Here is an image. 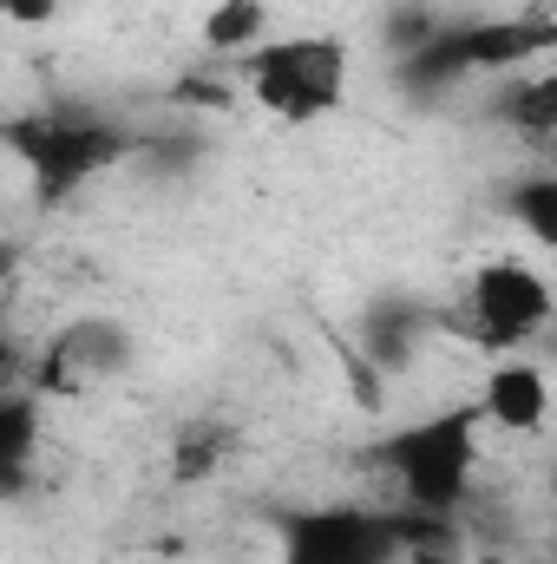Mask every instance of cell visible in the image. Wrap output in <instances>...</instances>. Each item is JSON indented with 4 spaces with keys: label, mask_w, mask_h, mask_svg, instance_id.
I'll use <instances>...</instances> for the list:
<instances>
[{
    "label": "cell",
    "mask_w": 557,
    "mask_h": 564,
    "mask_svg": "<svg viewBox=\"0 0 557 564\" xmlns=\"http://www.w3.org/2000/svg\"><path fill=\"white\" fill-rule=\"evenodd\" d=\"M0 7H7V20H20V26H40V20H53L59 0H0Z\"/></svg>",
    "instance_id": "14"
},
{
    "label": "cell",
    "mask_w": 557,
    "mask_h": 564,
    "mask_svg": "<svg viewBox=\"0 0 557 564\" xmlns=\"http://www.w3.org/2000/svg\"><path fill=\"white\" fill-rule=\"evenodd\" d=\"M125 355H132V348H125V328H112V322H79V328L53 335V348H46V361H40V375H33L26 388H40V394H79V388L119 375Z\"/></svg>",
    "instance_id": "7"
},
{
    "label": "cell",
    "mask_w": 557,
    "mask_h": 564,
    "mask_svg": "<svg viewBox=\"0 0 557 564\" xmlns=\"http://www.w3.org/2000/svg\"><path fill=\"white\" fill-rule=\"evenodd\" d=\"M348 40L341 33H270L250 59H237V86L282 126L335 119L348 99Z\"/></svg>",
    "instance_id": "3"
},
{
    "label": "cell",
    "mask_w": 557,
    "mask_h": 564,
    "mask_svg": "<svg viewBox=\"0 0 557 564\" xmlns=\"http://www.w3.org/2000/svg\"><path fill=\"white\" fill-rule=\"evenodd\" d=\"M263 40H270V0H210V13H204V46L210 53H223L237 66Z\"/></svg>",
    "instance_id": "9"
},
{
    "label": "cell",
    "mask_w": 557,
    "mask_h": 564,
    "mask_svg": "<svg viewBox=\"0 0 557 564\" xmlns=\"http://www.w3.org/2000/svg\"><path fill=\"white\" fill-rule=\"evenodd\" d=\"M479 446H485V414L479 401H452L426 421L401 426L381 440V473L394 479L401 506L419 519H452L472 499V473H479Z\"/></svg>",
    "instance_id": "1"
},
{
    "label": "cell",
    "mask_w": 557,
    "mask_h": 564,
    "mask_svg": "<svg viewBox=\"0 0 557 564\" xmlns=\"http://www.w3.org/2000/svg\"><path fill=\"white\" fill-rule=\"evenodd\" d=\"M512 224H518L538 250H557V171L525 177V184L512 191Z\"/></svg>",
    "instance_id": "12"
},
{
    "label": "cell",
    "mask_w": 557,
    "mask_h": 564,
    "mask_svg": "<svg viewBox=\"0 0 557 564\" xmlns=\"http://www.w3.org/2000/svg\"><path fill=\"white\" fill-rule=\"evenodd\" d=\"M557 315V289L545 270H532L525 257H492L466 276L459 302V335L479 341L485 355H518L532 335H545Z\"/></svg>",
    "instance_id": "5"
},
{
    "label": "cell",
    "mask_w": 557,
    "mask_h": 564,
    "mask_svg": "<svg viewBox=\"0 0 557 564\" xmlns=\"http://www.w3.org/2000/svg\"><path fill=\"white\" fill-rule=\"evenodd\" d=\"M217 453H223L217 426H190V433L177 440V473H184V479H197V473H210V466H217Z\"/></svg>",
    "instance_id": "13"
},
{
    "label": "cell",
    "mask_w": 557,
    "mask_h": 564,
    "mask_svg": "<svg viewBox=\"0 0 557 564\" xmlns=\"http://www.w3.org/2000/svg\"><path fill=\"white\" fill-rule=\"evenodd\" d=\"M407 552V519L381 506H302L276 525V564H394Z\"/></svg>",
    "instance_id": "6"
},
{
    "label": "cell",
    "mask_w": 557,
    "mask_h": 564,
    "mask_svg": "<svg viewBox=\"0 0 557 564\" xmlns=\"http://www.w3.org/2000/svg\"><path fill=\"white\" fill-rule=\"evenodd\" d=\"M7 151L26 164L40 204H66L92 177H106L112 164H125L132 132L112 126V119H99V112H26V119L7 126Z\"/></svg>",
    "instance_id": "4"
},
{
    "label": "cell",
    "mask_w": 557,
    "mask_h": 564,
    "mask_svg": "<svg viewBox=\"0 0 557 564\" xmlns=\"http://www.w3.org/2000/svg\"><path fill=\"white\" fill-rule=\"evenodd\" d=\"M40 388H13L7 408H0V473H7V492L26 486V466L40 453Z\"/></svg>",
    "instance_id": "10"
},
{
    "label": "cell",
    "mask_w": 557,
    "mask_h": 564,
    "mask_svg": "<svg viewBox=\"0 0 557 564\" xmlns=\"http://www.w3.org/2000/svg\"><path fill=\"white\" fill-rule=\"evenodd\" d=\"M499 112H505V126H518L525 139L557 144V73H532V79L518 73V79L505 86Z\"/></svg>",
    "instance_id": "11"
},
{
    "label": "cell",
    "mask_w": 557,
    "mask_h": 564,
    "mask_svg": "<svg viewBox=\"0 0 557 564\" xmlns=\"http://www.w3.org/2000/svg\"><path fill=\"white\" fill-rule=\"evenodd\" d=\"M557 53V20L551 13H479V20H439L433 40H419L401 59V86L414 93H446L485 73H525Z\"/></svg>",
    "instance_id": "2"
},
{
    "label": "cell",
    "mask_w": 557,
    "mask_h": 564,
    "mask_svg": "<svg viewBox=\"0 0 557 564\" xmlns=\"http://www.w3.org/2000/svg\"><path fill=\"white\" fill-rule=\"evenodd\" d=\"M472 401H479L485 426L525 440V433H538V426L551 421V375H545L538 361H525V355H499Z\"/></svg>",
    "instance_id": "8"
}]
</instances>
